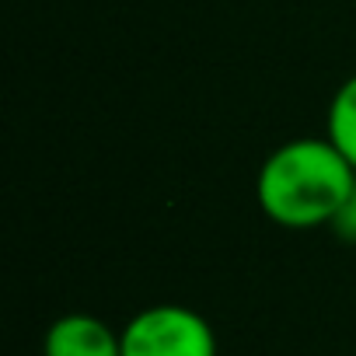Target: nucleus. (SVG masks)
<instances>
[{
	"label": "nucleus",
	"mask_w": 356,
	"mask_h": 356,
	"mask_svg": "<svg viewBox=\"0 0 356 356\" xmlns=\"http://www.w3.org/2000/svg\"><path fill=\"white\" fill-rule=\"evenodd\" d=\"M356 168L335 150L328 136H300L276 147L255 178V200L262 213L286 231L332 227L349 189Z\"/></svg>",
	"instance_id": "f257e3e1"
},
{
	"label": "nucleus",
	"mask_w": 356,
	"mask_h": 356,
	"mask_svg": "<svg viewBox=\"0 0 356 356\" xmlns=\"http://www.w3.org/2000/svg\"><path fill=\"white\" fill-rule=\"evenodd\" d=\"M122 356H217V335L186 304H154L126 321Z\"/></svg>",
	"instance_id": "f03ea898"
},
{
	"label": "nucleus",
	"mask_w": 356,
	"mask_h": 356,
	"mask_svg": "<svg viewBox=\"0 0 356 356\" xmlns=\"http://www.w3.org/2000/svg\"><path fill=\"white\" fill-rule=\"evenodd\" d=\"M42 356H122V332L95 314H63L49 325Z\"/></svg>",
	"instance_id": "7ed1b4c3"
},
{
	"label": "nucleus",
	"mask_w": 356,
	"mask_h": 356,
	"mask_svg": "<svg viewBox=\"0 0 356 356\" xmlns=\"http://www.w3.org/2000/svg\"><path fill=\"white\" fill-rule=\"evenodd\" d=\"M325 136L335 143V150L356 168V74L339 84L332 105H328V122Z\"/></svg>",
	"instance_id": "20e7f679"
},
{
	"label": "nucleus",
	"mask_w": 356,
	"mask_h": 356,
	"mask_svg": "<svg viewBox=\"0 0 356 356\" xmlns=\"http://www.w3.org/2000/svg\"><path fill=\"white\" fill-rule=\"evenodd\" d=\"M332 231H335L342 241H353V245H356V182H353V189H349V196H346L339 217L332 220Z\"/></svg>",
	"instance_id": "39448f33"
}]
</instances>
